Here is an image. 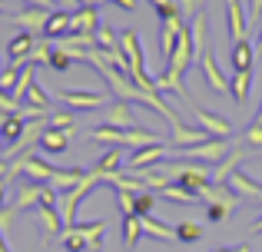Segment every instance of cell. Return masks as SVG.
I'll list each match as a JSON object with an SVG mask.
<instances>
[{
    "mask_svg": "<svg viewBox=\"0 0 262 252\" xmlns=\"http://www.w3.org/2000/svg\"><path fill=\"white\" fill-rule=\"evenodd\" d=\"M143 236H153L156 242H176V226H166V222L146 216L143 219Z\"/></svg>",
    "mask_w": 262,
    "mask_h": 252,
    "instance_id": "cell-23",
    "label": "cell"
},
{
    "mask_svg": "<svg viewBox=\"0 0 262 252\" xmlns=\"http://www.w3.org/2000/svg\"><path fill=\"white\" fill-rule=\"evenodd\" d=\"M203 239V226L199 222H179L176 226V242H199Z\"/></svg>",
    "mask_w": 262,
    "mask_h": 252,
    "instance_id": "cell-33",
    "label": "cell"
},
{
    "mask_svg": "<svg viewBox=\"0 0 262 252\" xmlns=\"http://www.w3.org/2000/svg\"><path fill=\"white\" fill-rule=\"evenodd\" d=\"M103 126H116V129H136V120H133V103H123V100H113L106 106V120Z\"/></svg>",
    "mask_w": 262,
    "mask_h": 252,
    "instance_id": "cell-10",
    "label": "cell"
},
{
    "mask_svg": "<svg viewBox=\"0 0 262 252\" xmlns=\"http://www.w3.org/2000/svg\"><path fill=\"white\" fill-rule=\"evenodd\" d=\"M100 27V10L96 7H77L70 13V33H96Z\"/></svg>",
    "mask_w": 262,
    "mask_h": 252,
    "instance_id": "cell-17",
    "label": "cell"
},
{
    "mask_svg": "<svg viewBox=\"0 0 262 252\" xmlns=\"http://www.w3.org/2000/svg\"><path fill=\"white\" fill-rule=\"evenodd\" d=\"M33 43H37V37L33 33H24L20 30L17 37L7 43V63H13V66H24L27 60H30V50H33Z\"/></svg>",
    "mask_w": 262,
    "mask_h": 252,
    "instance_id": "cell-9",
    "label": "cell"
},
{
    "mask_svg": "<svg viewBox=\"0 0 262 252\" xmlns=\"http://www.w3.org/2000/svg\"><path fill=\"white\" fill-rule=\"evenodd\" d=\"M216 252H249V246H246V242H243V246H223V249H216Z\"/></svg>",
    "mask_w": 262,
    "mask_h": 252,
    "instance_id": "cell-41",
    "label": "cell"
},
{
    "mask_svg": "<svg viewBox=\"0 0 262 252\" xmlns=\"http://www.w3.org/2000/svg\"><path fill=\"white\" fill-rule=\"evenodd\" d=\"M24 103H27V106H33V110H37V113H47V117H50V113H53V103H50V97H47V93H43V86H40L37 80H33V83H30V90H27Z\"/></svg>",
    "mask_w": 262,
    "mask_h": 252,
    "instance_id": "cell-25",
    "label": "cell"
},
{
    "mask_svg": "<svg viewBox=\"0 0 262 252\" xmlns=\"http://www.w3.org/2000/svg\"><path fill=\"white\" fill-rule=\"evenodd\" d=\"M37 219L43 222V233L47 239H60V233H63V219H60V209L57 206H37Z\"/></svg>",
    "mask_w": 262,
    "mask_h": 252,
    "instance_id": "cell-21",
    "label": "cell"
},
{
    "mask_svg": "<svg viewBox=\"0 0 262 252\" xmlns=\"http://www.w3.org/2000/svg\"><path fill=\"white\" fill-rule=\"evenodd\" d=\"M120 166H123V153H120V149H106L93 169H100L103 176H116V173H120Z\"/></svg>",
    "mask_w": 262,
    "mask_h": 252,
    "instance_id": "cell-29",
    "label": "cell"
},
{
    "mask_svg": "<svg viewBox=\"0 0 262 252\" xmlns=\"http://www.w3.org/2000/svg\"><path fill=\"white\" fill-rule=\"evenodd\" d=\"M229 63H232V73L252 70V63H256V43H249V37L239 40V43H229Z\"/></svg>",
    "mask_w": 262,
    "mask_h": 252,
    "instance_id": "cell-11",
    "label": "cell"
},
{
    "mask_svg": "<svg viewBox=\"0 0 262 252\" xmlns=\"http://www.w3.org/2000/svg\"><path fill=\"white\" fill-rule=\"evenodd\" d=\"M60 246H63L67 252H83V249H90L86 246V239H83V233H80V226L73 222V226H67L63 233H60Z\"/></svg>",
    "mask_w": 262,
    "mask_h": 252,
    "instance_id": "cell-27",
    "label": "cell"
},
{
    "mask_svg": "<svg viewBox=\"0 0 262 252\" xmlns=\"http://www.w3.org/2000/svg\"><path fill=\"white\" fill-rule=\"evenodd\" d=\"M17 80H20V66L7 63L4 70H0V93H4V97H10L13 86H17Z\"/></svg>",
    "mask_w": 262,
    "mask_h": 252,
    "instance_id": "cell-31",
    "label": "cell"
},
{
    "mask_svg": "<svg viewBox=\"0 0 262 252\" xmlns=\"http://www.w3.org/2000/svg\"><path fill=\"white\" fill-rule=\"evenodd\" d=\"M206 140H212L206 129H199V126H186V123H179L173 126V146L183 153V149H189V146H199V143H206Z\"/></svg>",
    "mask_w": 262,
    "mask_h": 252,
    "instance_id": "cell-18",
    "label": "cell"
},
{
    "mask_svg": "<svg viewBox=\"0 0 262 252\" xmlns=\"http://www.w3.org/2000/svg\"><path fill=\"white\" fill-rule=\"evenodd\" d=\"M249 233H262V216H259V219H256V222L249 226Z\"/></svg>",
    "mask_w": 262,
    "mask_h": 252,
    "instance_id": "cell-46",
    "label": "cell"
},
{
    "mask_svg": "<svg viewBox=\"0 0 262 252\" xmlns=\"http://www.w3.org/2000/svg\"><path fill=\"white\" fill-rule=\"evenodd\" d=\"M226 186L236 196H243V199H262V182H256L252 176H246L243 169H236V173L226 179Z\"/></svg>",
    "mask_w": 262,
    "mask_h": 252,
    "instance_id": "cell-14",
    "label": "cell"
},
{
    "mask_svg": "<svg viewBox=\"0 0 262 252\" xmlns=\"http://www.w3.org/2000/svg\"><path fill=\"white\" fill-rule=\"evenodd\" d=\"M192 110H196L199 129H206L212 140H229L232 136V123L226 117H219V113H212V110H199V106H192Z\"/></svg>",
    "mask_w": 262,
    "mask_h": 252,
    "instance_id": "cell-6",
    "label": "cell"
},
{
    "mask_svg": "<svg viewBox=\"0 0 262 252\" xmlns=\"http://www.w3.org/2000/svg\"><path fill=\"white\" fill-rule=\"evenodd\" d=\"M116 202H120V213H123V216H136V193L116 189Z\"/></svg>",
    "mask_w": 262,
    "mask_h": 252,
    "instance_id": "cell-38",
    "label": "cell"
},
{
    "mask_svg": "<svg viewBox=\"0 0 262 252\" xmlns=\"http://www.w3.org/2000/svg\"><path fill=\"white\" fill-rule=\"evenodd\" d=\"M47 17H50V10H47V7H27V10L13 13L10 24H13V27H20L24 33H43Z\"/></svg>",
    "mask_w": 262,
    "mask_h": 252,
    "instance_id": "cell-8",
    "label": "cell"
},
{
    "mask_svg": "<svg viewBox=\"0 0 262 252\" xmlns=\"http://www.w3.org/2000/svg\"><path fill=\"white\" fill-rule=\"evenodd\" d=\"M53 4H73V7H77V0H53Z\"/></svg>",
    "mask_w": 262,
    "mask_h": 252,
    "instance_id": "cell-48",
    "label": "cell"
},
{
    "mask_svg": "<svg viewBox=\"0 0 262 252\" xmlns=\"http://www.w3.org/2000/svg\"><path fill=\"white\" fill-rule=\"evenodd\" d=\"M196 4H203V0H196Z\"/></svg>",
    "mask_w": 262,
    "mask_h": 252,
    "instance_id": "cell-53",
    "label": "cell"
},
{
    "mask_svg": "<svg viewBox=\"0 0 262 252\" xmlns=\"http://www.w3.org/2000/svg\"><path fill=\"white\" fill-rule=\"evenodd\" d=\"M169 149H173V146H166V143H153V146L133 149V156L126 159V169H129V173H136V169H153L156 163H163L169 156Z\"/></svg>",
    "mask_w": 262,
    "mask_h": 252,
    "instance_id": "cell-4",
    "label": "cell"
},
{
    "mask_svg": "<svg viewBox=\"0 0 262 252\" xmlns=\"http://www.w3.org/2000/svg\"><path fill=\"white\" fill-rule=\"evenodd\" d=\"M203 202H206V219H209V222H223L226 216L236 209L239 196L232 193L229 186H209L203 193Z\"/></svg>",
    "mask_w": 262,
    "mask_h": 252,
    "instance_id": "cell-1",
    "label": "cell"
},
{
    "mask_svg": "<svg viewBox=\"0 0 262 252\" xmlns=\"http://www.w3.org/2000/svg\"><path fill=\"white\" fill-rule=\"evenodd\" d=\"M246 159V146H232V153L226 156L223 163H216V166H212V186H226V179H229L232 173H236L239 169V163Z\"/></svg>",
    "mask_w": 262,
    "mask_h": 252,
    "instance_id": "cell-12",
    "label": "cell"
},
{
    "mask_svg": "<svg viewBox=\"0 0 262 252\" xmlns=\"http://www.w3.org/2000/svg\"><path fill=\"white\" fill-rule=\"evenodd\" d=\"M0 159H4V143H0Z\"/></svg>",
    "mask_w": 262,
    "mask_h": 252,
    "instance_id": "cell-51",
    "label": "cell"
},
{
    "mask_svg": "<svg viewBox=\"0 0 262 252\" xmlns=\"http://www.w3.org/2000/svg\"><path fill=\"white\" fill-rule=\"evenodd\" d=\"M0 252H10V246H7V239H4V233H0Z\"/></svg>",
    "mask_w": 262,
    "mask_h": 252,
    "instance_id": "cell-47",
    "label": "cell"
},
{
    "mask_svg": "<svg viewBox=\"0 0 262 252\" xmlns=\"http://www.w3.org/2000/svg\"><path fill=\"white\" fill-rule=\"evenodd\" d=\"M243 146H246V149H259V146H262V126L256 123V120L246 126V133H243Z\"/></svg>",
    "mask_w": 262,
    "mask_h": 252,
    "instance_id": "cell-37",
    "label": "cell"
},
{
    "mask_svg": "<svg viewBox=\"0 0 262 252\" xmlns=\"http://www.w3.org/2000/svg\"><path fill=\"white\" fill-rule=\"evenodd\" d=\"M80 7H100V4H106V0H77Z\"/></svg>",
    "mask_w": 262,
    "mask_h": 252,
    "instance_id": "cell-44",
    "label": "cell"
},
{
    "mask_svg": "<svg viewBox=\"0 0 262 252\" xmlns=\"http://www.w3.org/2000/svg\"><path fill=\"white\" fill-rule=\"evenodd\" d=\"M262 17V0H249V27H259Z\"/></svg>",
    "mask_w": 262,
    "mask_h": 252,
    "instance_id": "cell-39",
    "label": "cell"
},
{
    "mask_svg": "<svg viewBox=\"0 0 262 252\" xmlns=\"http://www.w3.org/2000/svg\"><path fill=\"white\" fill-rule=\"evenodd\" d=\"M249 90H252V70L243 73H232V83H229V97H236V103H249Z\"/></svg>",
    "mask_w": 262,
    "mask_h": 252,
    "instance_id": "cell-24",
    "label": "cell"
},
{
    "mask_svg": "<svg viewBox=\"0 0 262 252\" xmlns=\"http://www.w3.org/2000/svg\"><path fill=\"white\" fill-rule=\"evenodd\" d=\"M50 4L53 0H27V7H47V10H50Z\"/></svg>",
    "mask_w": 262,
    "mask_h": 252,
    "instance_id": "cell-42",
    "label": "cell"
},
{
    "mask_svg": "<svg viewBox=\"0 0 262 252\" xmlns=\"http://www.w3.org/2000/svg\"><path fill=\"white\" fill-rule=\"evenodd\" d=\"M189 37H192V60H196L199 53L209 50V20H206L203 10L189 20Z\"/></svg>",
    "mask_w": 262,
    "mask_h": 252,
    "instance_id": "cell-15",
    "label": "cell"
},
{
    "mask_svg": "<svg viewBox=\"0 0 262 252\" xmlns=\"http://www.w3.org/2000/svg\"><path fill=\"white\" fill-rule=\"evenodd\" d=\"M232 153V143L229 140H206V143H199V146H189V149H183V159H203V163H223L226 156Z\"/></svg>",
    "mask_w": 262,
    "mask_h": 252,
    "instance_id": "cell-2",
    "label": "cell"
},
{
    "mask_svg": "<svg viewBox=\"0 0 262 252\" xmlns=\"http://www.w3.org/2000/svg\"><path fill=\"white\" fill-rule=\"evenodd\" d=\"M4 13H7V7H4V0H0V17H4Z\"/></svg>",
    "mask_w": 262,
    "mask_h": 252,
    "instance_id": "cell-50",
    "label": "cell"
},
{
    "mask_svg": "<svg viewBox=\"0 0 262 252\" xmlns=\"http://www.w3.org/2000/svg\"><path fill=\"white\" fill-rule=\"evenodd\" d=\"M0 70H4V60H0Z\"/></svg>",
    "mask_w": 262,
    "mask_h": 252,
    "instance_id": "cell-52",
    "label": "cell"
},
{
    "mask_svg": "<svg viewBox=\"0 0 262 252\" xmlns=\"http://www.w3.org/2000/svg\"><path fill=\"white\" fill-rule=\"evenodd\" d=\"M149 4H153L160 24H163V20H173V17H183V13H179V7H176V0H149Z\"/></svg>",
    "mask_w": 262,
    "mask_h": 252,
    "instance_id": "cell-34",
    "label": "cell"
},
{
    "mask_svg": "<svg viewBox=\"0 0 262 252\" xmlns=\"http://www.w3.org/2000/svg\"><path fill=\"white\" fill-rule=\"evenodd\" d=\"M196 66L203 70L206 83H209L216 93H229V80L223 77V70H219V63H216V57H212V50L199 53V57H196Z\"/></svg>",
    "mask_w": 262,
    "mask_h": 252,
    "instance_id": "cell-7",
    "label": "cell"
},
{
    "mask_svg": "<svg viewBox=\"0 0 262 252\" xmlns=\"http://www.w3.org/2000/svg\"><path fill=\"white\" fill-rule=\"evenodd\" d=\"M47 66H53L57 73H67V70L73 66V57L63 50V47H53V50H50V60H47Z\"/></svg>",
    "mask_w": 262,
    "mask_h": 252,
    "instance_id": "cell-32",
    "label": "cell"
},
{
    "mask_svg": "<svg viewBox=\"0 0 262 252\" xmlns=\"http://www.w3.org/2000/svg\"><path fill=\"white\" fill-rule=\"evenodd\" d=\"M50 126H53V129H70V133H73V126H77L73 110H53V113H50Z\"/></svg>",
    "mask_w": 262,
    "mask_h": 252,
    "instance_id": "cell-35",
    "label": "cell"
},
{
    "mask_svg": "<svg viewBox=\"0 0 262 252\" xmlns=\"http://www.w3.org/2000/svg\"><path fill=\"white\" fill-rule=\"evenodd\" d=\"M24 129H27V120H20L17 113H10V117L0 123V143H4V149H7V146H13V143L24 136Z\"/></svg>",
    "mask_w": 262,
    "mask_h": 252,
    "instance_id": "cell-22",
    "label": "cell"
},
{
    "mask_svg": "<svg viewBox=\"0 0 262 252\" xmlns=\"http://www.w3.org/2000/svg\"><path fill=\"white\" fill-rule=\"evenodd\" d=\"M70 136H73L70 129H53V126H47L37 146L43 149L47 156H60V153H67V146H70Z\"/></svg>",
    "mask_w": 262,
    "mask_h": 252,
    "instance_id": "cell-13",
    "label": "cell"
},
{
    "mask_svg": "<svg viewBox=\"0 0 262 252\" xmlns=\"http://www.w3.org/2000/svg\"><path fill=\"white\" fill-rule=\"evenodd\" d=\"M77 226H80V233H83L86 246L93 252H100L103 249V236H106V222H77Z\"/></svg>",
    "mask_w": 262,
    "mask_h": 252,
    "instance_id": "cell-26",
    "label": "cell"
},
{
    "mask_svg": "<svg viewBox=\"0 0 262 252\" xmlns=\"http://www.w3.org/2000/svg\"><path fill=\"white\" fill-rule=\"evenodd\" d=\"M40 193H43V182L24 179V182H20V189H17V199H13L10 213L17 216V213H24V209H30V206H40Z\"/></svg>",
    "mask_w": 262,
    "mask_h": 252,
    "instance_id": "cell-16",
    "label": "cell"
},
{
    "mask_svg": "<svg viewBox=\"0 0 262 252\" xmlns=\"http://www.w3.org/2000/svg\"><path fill=\"white\" fill-rule=\"evenodd\" d=\"M4 206H7V182L0 179V209H4Z\"/></svg>",
    "mask_w": 262,
    "mask_h": 252,
    "instance_id": "cell-43",
    "label": "cell"
},
{
    "mask_svg": "<svg viewBox=\"0 0 262 252\" xmlns=\"http://www.w3.org/2000/svg\"><path fill=\"white\" fill-rule=\"evenodd\" d=\"M226 30H229V43H239L249 33V10L243 0H226Z\"/></svg>",
    "mask_w": 262,
    "mask_h": 252,
    "instance_id": "cell-3",
    "label": "cell"
},
{
    "mask_svg": "<svg viewBox=\"0 0 262 252\" xmlns=\"http://www.w3.org/2000/svg\"><path fill=\"white\" fill-rule=\"evenodd\" d=\"M256 30H259V43H256V57H262V24L256 27Z\"/></svg>",
    "mask_w": 262,
    "mask_h": 252,
    "instance_id": "cell-45",
    "label": "cell"
},
{
    "mask_svg": "<svg viewBox=\"0 0 262 252\" xmlns=\"http://www.w3.org/2000/svg\"><path fill=\"white\" fill-rule=\"evenodd\" d=\"M60 103L67 110H100L106 106V97L93 90H60Z\"/></svg>",
    "mask_w": 262,
    "mask_h": 252,
    "instance_id": "cell-5",
    "label": "cell"
},
{
    "mask_svg": "<svg viewBox=\"0 0 262 252\" xmlns=\"http://www.w3.org/2000/svg\"><path fill=\"white\" fill-rule=\"evenodd\" d=\"M143 236V219L140 216H123V246L133 249Z\"/></svg>",
    "mask_w": 262,
    "mask_h": 252,
    "instance_id": "cell-28",
    "label": "cell"
},
{
    "mask_svg": "<svg viewBox=\"0 0 262 252\" xmlns=\"http://www.w3.org/2000/svg\"><path fill=\"white\" fill-rule=\"evenodd\" d=\"M70 33V10H50L43 24V37L47 40H63Z\"/></svg>",
    "mask_w": 262,
    "mask_h": 252,
    "instance_id": "cell-20",
    "label": "cell"
},
{
    "mask_svg": "<svg viewBox=\"0 0 262 252\" xmlns=\"http://www.w3.org/2000/svg\"><path fill=\"white\" fill-rule=\"evenodd\" d=\"M153 206H156V193H146V189L136 193V216H140V219H146V216L153 213Z\"/></svg>",
    "mask_w": 262,
    "mask_h": 252,
    "instance_id": "cell-36",
    "label": "cell"
},
{
    "mask_svg": "<svg viewBox=\"0 0 262 252\" xmlns=\"http://www.w3.org/2000/svg\"><path fill=\"white\" fill-rule=\"evenodd\" d=\"M116 7H123V10H136V0H113Z\"/></svg>",
    "mask_w": 262,
    "mask_h": 252,
    "instance_id": "cell-40",
    "label": "cell"
},
{
    "mask_svg": "<svg viewBox=\"0 0 262 252\" xmlns=\"http://www.w3.org/2000/svg\"><path fill=\"white\" fill-rule=\"evenodd\" d=\"M256 123L262 126V106H259V113H256Z\"/></svg>",
    "mask_w": 262,
    "mask_h": 252,
    "instance_id": "cell-49",
    "label": "cell"
},
{
    "mask_svg": "<svg viewBox=\"0 0 262 252\" xmlns=\"http://www.w3.org/2000/svg\"><path fill=\"white\" fill-rule=\"evenodd\" d=\"M160 196H163V199H169V202H183V206H192V202H199L196 193H189V189L176 186V182H169L166 189H160Z\"/></svg>",
    "mask_w": 262,
    "mask_h": 252,
    "instance_id": "cell-30",
    "label": "cell"
},
{
    "mask_svg": "<svg viewBox=\"0 0 262 252\" xmlns=\"http://www.w3.org/2000/svg\"><path fill=\"white\" fill-rule=\"evenodd\" d=\"M83 176H86L83 166H67V169H57V173H53V179L47 182V186H53L57 193H70L73 186H80V182H83Z\"/></svg>",
    "mask_w": 262,
    "mask_h": 252,
    "instance_id": "cell-19",
    "label": "cell"
}]
</instances>
